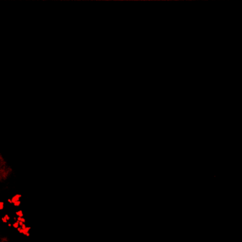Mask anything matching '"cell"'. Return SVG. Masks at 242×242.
Returning a JSON list of instances; mask_svg holds the SVG:
<instances>
[{
    "instance_id": "cell-1",
    "label": "cell",
    "mask_w": 242,
    "mask_h": 242,
    "mask_svg": "<svg viewBox=\"0 0 242 242\" xmlns=\"http://www.w3.org/2000/svg\"><path fill=\"white\" fill-rule=\"evenodd\" d=\"M14 175V169L7 159L0 152V184L9 181Z\"/></svg>"
},
{
    "instance_id": "cell-5",
    "label": "cell",
    "mask_w": 242,
    "mask_h": 242,
    "mask_svg": "<svg viewBox=\"0 0 242 242\" xmlns=\"http://www.w3.org/2000/svg\"><path fill=\"white\" fill-rule=\"evenodd\" d=\"M0 242H10V239L6 235H0Z\"/></svg>"
},
{
    "instance_id": "cell-2",
    "label": "cell",
    "mask_w": 242,
    "mask_h": 242,
    "mask_svg": "<svg viewBox=\"0 0 242 242\" xmlns=\"http://www.w3.org/2000/svg\"><path fill=\"white\" fill-rule=\"evenodd\" d=\"M22 198V195L20 193H16L12 197L7 199V202L9 204L13 205L14 207H19L21 204V199Z\"/></svg>"
},
{
    "instance_id": "cell-3",
    "label": "cell",
    "mask_w": 242,
    "mask_h": 242,
    "mask_svg": "<svg viewBox=\"0 0 242 242\" xmlns=\"http://www.w3.org/2000/svg\"><path fill=\"white\" fill-rule=\"evenodd\" d=\"M17 231L20 234L23 235V236H26V237H28L30 236V231H31V226H28L26 225V224H23V225L19 226L18 229H16Z\"/></svg>"
},
{
    "instance_id": "cell-6",
    "label": "cell",
    "mask_w": 242,
    "mask_h": 242,
    "mask_svg": "<svg viewBox=\"0 0 242 242\" xmlns=\"http://www.w3.org/2000/svg\"><path fill=\"white\" fill-rule=\"evenodd\" d=\"M15 214H16V217H23V215H24L22 209H18V210L16 211V212H15Z\"/></svg>"
},
{
    "instance_id": "cell-7",
    "label": "cell",
    "mask_w": 242,
    "mask_h": 242,
    "mask_svg": "<svg viewBox=\"0 0 242 242\" xmlns=\"http://www.w3.org/2000/svg\"><path fill=\"white\" fill-rule=\"evenodd\" d=\"M15 219H16V221H19V222L23 223V224H26V220L24 217H15Z\"/></svg>"
},
{
    "instance_id": "cell-4",
    "label": "cell",
    "mask_w": 242,
    "mask_h": 242,
    "mask_svg": "<svg viewBox=\"0 0 242 242\" xmlns=\"http://www.w3.org/2000/svg\"><path fill=\"white\" fill-rule=\"evenodd\" d=\"M11 220V216L9 214H4L2 217H1V221L3 224H7L9 221Z\"/></svg>"
},
{
    "instance_id": "cell-8",
    "label": "cell",
    "mask_w": 242,
    "mask_h": 242,
    "mask_svg": "<svg viewBox=\"0 0 242 242\" xmlns=\"http://www.w3.org/2000/svg\"><path fill=\"white\" fill-rule=\"evenodd\" d=\"M5 208V202L0 200V211H2Z\"/></svg>"
}]
</instances>
